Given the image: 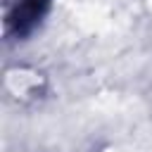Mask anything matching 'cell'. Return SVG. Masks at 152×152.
Segmentation results:
<instances>
[{
  "label": "cell",
  "mask_w": 152,
  "mask_h": 152,
  "mask_svg": "<svg viewBox=\"0 0 152 152\" xmlns=\"http://www.w3.org/2000/svg\"><path fill=\"white\" fill-rule=\"evenodd\" d=\"M50 0H10L7 5V31L24 38L28 36L43 19V14L48 12Z\"/></svg>",
  "instance_id": "6da1fadb"
}]
</instances>
